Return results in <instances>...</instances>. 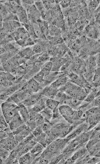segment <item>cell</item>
<instances>
[{"instance_id": "obj_1", "label": "cell", "mask_w": 100, "mask_h": 164, "mask_svg": "<svg viewBox=\"0 0 100 164\" xmlns=\"http://www.w3.org/2000/svg\"><path fill=\"white\" fill-rule=\"evenodd\" d=\"M58 89L71 97L83 101L91 91L90 89L81 87L69 80Z\"/></svg>"}, {"instance_id": "obj_2", "label": "cell", "mask_w": 100, "mask_h": 164, "mask_svg": "<svg viewBox=\"0 0 100 164\" xmlns=\"http://www.w3.org/2000/svg\"><path fill=\"white\" fill-rule=\"evenodd\" d=\"M3 114L8 123L14 117L19 114V106L12 102L6 101L1 105Z\"/></svg>"}, {"instance_id": "obj_3", "label": "cell", "mask_w": 100, "mask_h": 164, "mask_svg": "<svg viewBox=\"0 0 100 164\" xmlns=\"http://www.w3.org/2000/svg\"><path fill=\"white\" fill-rule=\"evenodd\" d=\"M59 108L61 115L64 119L69 123L73 124L75 110L65 105L59 106Z\"/></svg>"}, {"instance_id": "obj_4", "label": "cell", "mask_w": 100, "mask_h": 164, "mask_svg": "<svg viewBox=\"0 0 100 164\" xmlns=\"http://www.w3.org/2000/svg\"><path fill=\"white\" fill-rule=\"evenodd\" d=\"M18 144L15 140L12 132L6 137L1 140L0 147L11 152Z\"/></svg>"}, {"instance_id": "obj_5", "label": "cell", "mask_w": 100, "mask_h": 164, "mask_svg": "<svg viewBox=\"0 0 100 164\" xmlns=\"http://www.w3.org/2000/svg\"><path fill=\"white\" fill-rule=\"evenodd\" d=\"M42 88L40 83L33 78L29 80L20 90H28L33 93L38 92Z\"/></svg>"}, {"instance_id": "obj_6", "label": "cell", "mask_w": 100, "mask_h": 164, "mask_svg": "<svg viewBox=\"0 0 100 164\" xmlns=\"http://www.w3.org/2000/svg\"><path fill=\"white\" fill-rule=\"evenodd\" d=\"M66 75L65 72H62L57 79L50 84V86L53 88L58 89L69 80L68 76Z\"/></svg>"}, {"instance_id": "obj_7", "label": "cell", "mask_w": 100, "mask_h": 164, "mask_svg": "<svg viewBox=\"0 0 100 164\" xmlns=\"http://www.w3.org/2000/svg\"><path fill=\"white\" fill-rule=\"evenodd\" d=\"M83 101L71 97L64 101L59 106L63 105H67L73 109L77 110L79 109Z\"/></svg>"}, {"instance_id": "obj_8", "label": "cell", "mask_w": 100, "mask_h": 164, "mask_svg": "<svg viewBox=\"0 0 100 164\" xmlns=\"http://www.w3.org/2000/svg\"><path fill=\"white\" fill-rule=\"evenodd\" d=\"M25 123L19 114L13 118L8 124L10 129L13 132Z\"/></svg>"}, {"instance_id": "obj_9", "label": "cell", "mask_w": 100, "mask_h": 164, "mask_svg": "<svg viewBox=\"0 0 100 164\" xmlns=\"http://www.w3.org/2000/svg\"><path fill=\"white\" fill-rule=\"evenodd\" d=\"M41 95V92L34 94H32L21 102L27 107H31L36 103Z\"/></svg>"}, {"instance_id": "obj_10", "label": "cell", "mask_w": 100, "mask_h": 164, "mask_svg": "<svg viewBox=\"0 0 100 164\" xmlns=\"http://www.w3.org/2000/svg\"><path fill=\"white\" fill-rule=\"evenodd\" d=\"M45 148L43 145L38 142L34 145L29 151L34 161L40 156Z\"/></svg>"}, {"instance_id": "obj_11", "label": "cell", "mask_w": 100, "mask_h": 164, "mask_svg": "<svg viewBox=\"0 0 100 164\" xmlns=\"http://www.w3.org/2000/svg\"><path fill=\"white\" fill-rule=\"evenodd\" d=\"M59 89L53 88L49 85L44 88L41 93L48 98L54 99Z\"/></svg>"}, {"instance_id": "obj_12", "label": "cell", "mask_w": 100, "mask_h": 164, "mask_svg": "<svg viewBox=\"0 0 100 164\" xmlns=\"http://www.w3.org/2000/svg\"><path fill=\"white\" fill-rule=\"evenodd\" d=\"M17 13L19 21L22 24H26L29 22L26 11L22 6L19 7L17 11Z\"/></svg>"}, {"instance_id": "obj_13", "label": "cell", "mask_w": 100, "mask_h": 164, "mask_svg": "<svg viewBox=\"0 0 100 164\" xmlns=\"http://www.w3.org/2000/svg\"><path fill=\"white\" fill-rule=\"evenodd\" d=\"M18 106L19 107V113L25 123L29 119V113L27 107L21 102Z\"/></svg>"}, {"instance_id": "obj_14", "label": "cell", "mask_w": 100, "mask_h": 164, "mask_svg": "<svg viewBox=\"0 0 100 164\" xmlns=\"http://www.w3.org/2000/svg\"><path fill=\"white\" fill-rule=\"evenodd\" d=\"M40 113L43 117L45 123H50V122L53 117L52 110L46 107Z\"/></svg>"}, {"instance_id": "obj_15", "label": "cell", "mask_w": 100, "mask_h": 164, "mask_svg": "<svg viewBox=\"0 0 100 164\" xmlns=\"http://www.w3.org/2000/svg\"><path fill=\"white\" fill-rule=\"evenodd\" d=\"M37 143V142L33 139L24 145L18 154V158H19L21 156L29 152Z\"/></svg>"}, {"instance_id": "obj_16", "label": "cell", "mask_w": 100, "mask_h": 164, "mask_svg": "<svg viewBox=\"0 0 100 164\" xmlns=\"http://www.w3.org/2000/svg\"><path fill=\"white\" fill-rule=\"evenodd\" d=\"M34 161L29 152L21 156L18 160L19 164H32Z\"/></svg>"}, {"instance_id": "obj_17", "label": "cell", "mask_w": 100, "mask_h": 164, "mask_svg": "<svg viewBox=\"0 0 100 164\" xmlns=\"http://www.w3.org/2000/svg\"><path fill=\"white\" fill-rule=\"evenodd\" d=\"M40 29L43 33L45 36H47L49 34V26L48 23L45 20H42L40 19L37 20Z\"/></svg>"}, {"instance_id": "obj_18", "label": "cell", "mask_w": 100, "mask_h": 164, "mask_svg": "<svg viewBox=\"0 0 100 164\" xmlns=\"http://www.w3.org/2000/svg\"><path fill=\"white\" fill-rule=\"evenodd\" d=\"M36 53L33 51L32 49L28 47L20 51L19 55L21 57L26 59H30V58Z\"/></svg>"}, {"instance_id": "obj_19", "label": "cell", "mask_w": 100, "mask_h": 164, "mask_svg": "<svg viewBox=\"0 0 100 164\" xmlns=\"http://www.w3.org/2000/svg\"><path fill=\"white\" fill-rule=\"evenodd\" d=\"M47 135L43 132L40 135L36 137H34L33 140L46 148L48 145L47 142Z\"/></svg>"}, {"instance_id": "obj_20", "label": "cell", "mask_w": 100, "mask_h": 164, "mask_svg": "<svg viewBox=\"0 0 100 164\" xmlns=\"http://www.w3.org/2000/svg\"><path fill=\"white\" fill-rule=\"evenodd\" d=\"M86 32L90 38L96 39L98 37V32L96 28L94 26H87L86 29Z\"/></svg>"}, {"instance_id": "obj_21", "label": "cell", "mask_w": 100, "mask_h": 164, "mask_svg": "<svg viewBox=\"0 0 100 164\" xmlns=\"http://www.w3.org/2000/svg\"><path fill=\"white\" fill-rule=\"evenodd\" d=\"M23 25L32 39L34 40L38 38L35 33L33 24L32 23H31L29 21V23Z\"/></svg>"}, {"instance_id": "obj_22", "label": "cell", "mask_w": 100, "mask_h": 164, "mask_svg": "<svg viewBox=\"0 0 100 164\" xmlns=\"http://www.w3.org/2000/svg\"><path fill=\"white\" fill-rule=\"evenodd\" d=\"M71 97L64 92L59 91L54 99L59 102L60 105L64 101Z\"/></svg>"}, {"instance_id": "obj_23", "label": "cell", "mask_w": 100, "mask_h": 164, "mask_svg": "<svg viewBox=\"0 0 100 164\" xmlns=\"http://www.w3.org/2000/svg\"><path fill=\"white\" fill-rule=\"evenodd\" d=\"M60 102L54 99L48 98L46 101V106L52 110L59 107Z\"/></svg>"}, {"instance_id": "obj_24", "label": "cell", "mask_w": 100, "mask_h": 164, "mask_svg": "<svg viewBox=\"0 0 100 164\" xmlns=\"http://www.w3.org/2000/svg\"><path fill=\"white\" fill-rule=\"evenodd\" d=\"M61 31L59 28L53 25L49 26V34L52 37H60Z\"/></svg>"}, {"instance_id": "obj_25", "label": "cell", "mask_w": 100, "mask_h": 164, "mask_svg": "<svg viewBox=\"0 0 100 164\" xmlns=\"http://www.w3.org/2000/svg\"><path fill=\"white\" fill-rule=\"evenodd\" d=\"M10 152L7 149L0 147V163H3L4 161L9 156Z\"/></svg>"}, {"instance_id": "obj_26", "label": "cell", "mask_w": 100, "mask_h": 164, "mask_svg": "<svg viewBox=\"0 0 100 164\" xmlns=\"http://www.w3.org/2000/svg\"><path fill=\"white\" fill-rule=\"evenodd\" d=\"M35 33L38 38L45 39L46 37L42 33L39 25L37 23L32 24Z\"/></svg>"}, {"instance_id": "obj_27", "label": "cell", "mask_w": 100, "mask_h": 164, "mask_svg": "<svg viewBox=\"0 0 100 164\" xmlns=\"http://www.w3.org/2000/svg\"><path fill=\"white\" fill-rule=\"evenodd\" d=\"M47 38L52 44L56 45L60 44L62 43L63 39L60 37H52L51 36H48Z\"/></svg>"}, {"instance_id": "obj_28", "label": "cell", "mask_w": 100, "mask_h": 164, "mask_svg": "<svg viewBox=\"0 0 100 164\" xmlns=\"http://www.w3.org/2000/svg\"><path fill=\"white\" fill-rule=\"evenodd\" d=\"M52 125L50 123H45L42 127L43 131L47 135H49L51 133Z\"/></svg>"}, {"instance_id": "obj_29", "label": "cell", "mask_w": 100, "mask_h": 164, "mask_svg": "<svg viewBox=\"0 0 100 164\" xmlns=\"http://www.w3.org/2000/svg\"><path fill=\"white\" fill-rule=\"evenodd\" d=\"M44 48L43 44L39 43L35 45L32 49L36 54H39L43 51Z\"/></svg>"}, {"instance_id": "obj_30", "label": "cell", "mask_w": 100, "mask_h": 164, "mask_svg": "<svg viewBox=\"0 0 100 164\" xmlns=\"http://www.w3.org/2000/svg\"><path fill=\"white\" fill-rule=\"evenodd\" d=\"M1 77L5 78L11 81L15 80L14 77L8 72H1Z\"/></svg>"}, {"instance_id": "obj_31", "label": "cell", "mask_w": 100, "mask_h": 164, "mask_svg": "<svg viewBox=\"0 0 100 164\" xmlns=\"http://www.w3.org/2000/svg\"><path fill=\"white\" fill-rule=\"evenodd\" d=\"M44 74L43 72L40 71L35 75L33 78L39 83H41L44 80Z\"/></svg>"}, {"instance_id": "obj_32", "label": "cell", "mask_w": 100, "mask_h": 164, "mask_svg": "<svg viewBox=\"0 0 100 164\" xmlns=\"http://www.w3.org/2000/svg\"><path fill=\"white\" fill-rule=\"evenodd\" d=\"M34 136L31 132L30 134L25 138L21 141L19 143L23 145H25L30 141L33 140L34 137Z\"/></svg>"}, {"instance_id": "obj_33", "label": "cell", "mask_w": 100, "mask_h": 164, "mask_svg": "<svg viewBox=\"0 0 100 164\" xmlns=\"http://www.w3.org/2000/svg\"><path fill=\"white\" fill-rule=\"evenodd\" d=\"M28 127L32 131L34 130L37 127L35 121L29 119L25 123Z\"/></svg>"}, {"instance_id": "obj_34", "label": "cell", "mask_w": 100, "mask_h": 164, "mask_svg": "<svg viewBox=\"0 0 100 164\" xmlns=\"http://www.w3.org/2000/svg\"><path fill=\"white\" fill-rule=\"evenodd\" d=\"M29 111L30 120L36 121L41 115L40 113L32 111Z\"/></svg>"}, {"instance_id": "obj_35", "label": "cell", "mask_w": 100, "mask_h": 164, "mask_svg": "<svg viewBox=\"0 0 100 164\" xmlns=\"http://www.w3.org/2000/svg\"><path fill=\"white\" fill-rule=\"evenodd\" d=\"M53 66L52 63L50 61L45 62L42 67L41 69H43L46 71H51Z\"/></svg>"}, {"instance_id": "obj_36", "label": "cell", "mask_w": 100, "mask_h": 164, "mask_svg": "<svg viewBox=\"0 0 100 164\" xmlns=\"http://www.w3.org/2000/svg\"><path fill=\"white\" fill-rule=\"evenodd\" d=\"M99 1H90L89 3V8L90 11H93L98 6Z\"/></svg>"}, {"instance_id": "obj_37", "label": "cell", "mask_w": 100, "mask_h": 164, "mask_svg": "<svg viewBox=\"0 0 100 164\" xmlns=\"http://www.w3.org/2000/svg\"><path fill=\"white\" fill-rule=\"evenodd\" d=\"M43 132L42 127L37 126L32 132L35 137H36L40 135Z\"/></svg>"}, {"instance_id": "obj_38", "label": "cell", "mask_w": 100, "mask_h": 164, "mask_svg": "<svg viewBox=\"0 0 100 164\" xmlns=\"http://www.w3.org/2000/svg\"><path fill=\"white\" fill-rule=\"evenodd\" d=\"M49 56L47 54H41L39 56L37 61H39L44 63L49 59Z\"/></svg>"}, {"instance_id": "obj_39", "label": "cell", "mask_w": 100, "mask_h": 164, "mask_svg": "<svg viewBox=\"0 0 100 164\" xmlns=\"http://www.w3.org/2000/svg\"><path fill=\"white\" fill-rule=\"evenodd\" d=\"M36 6L39 11L40 13L42 10L45 9L42 1H37L35 2Z\"/></svg>"}, {"instance_id": "obj_40", "label": "cell", "mask_w": 100, "mask_h": 164, "mask_svg": "<svg viewBox=\"0 0 100 164\" xmlns=\"http://www.w3.org/2000/svg\"><path fill=\"white\" fill-rule=\"evenodd\" d=\"M35 121L37 127L40 126L42 127L45 123L44 119L41 115Z\"/></svg>"}, {"instance_id": "obj_41", "label": "cell", "mask_w": 100, "mask_h": 164, "mask_svg": "<svg viewBox=\"0 0 100 164\" xmlns=\"http://www.w3.org/2000/svg\"><path fill=\"white\" fill-rule=\"evenodd\" d=\"M52 111L53 117L52 119L57 118L61 116L59 111V107L56 108Z\"/></svg>"}, {"instance_id": "obj_42", "label": "cell", "mask_w": 100, "mask_h": 164, "mask_svg": "<svg viewBox=\"0 0 100 164\" xmlns=\"http://www.w3.org/2000/svg\"><path fill=\"white\" fill-rule=\"evenodd\" d=\"M52 1H42L44 6L47 10H48L52 7L51 3Z\"/></svg>"}, {"instance_id": "obj_43", "label": "cell", "mask_w": 100, "mask_h": 164, "mask_svg": "<svg viewBox=\"0 0 100 164\" xmlns=\"http://www.w3.org/2000/svg\"><path fill=\"white\" fill-rule=\"evenodd\" d=\"M71 1L70 0H64L60 1V4L63 8L68 7L71 4Z\"/></svg>"}, {"instance_id": "obj_44", "label": "cell", "mask_w": 100, "mask_h": 164, "mask_svg": "<svg viewBox=\"0 0 100 164\" xmlns=\"http://www.w3.org/2000/svg\"><path fill=\"white\" fill-rule=\"evenodd\" d=\"M100 160V157L96 156L95 157L91 158L87 163H95L99 162Z\"/></svg>"}, {"instance_id": "obj_45", "label": "cell", "mask_w": 100, "mask_h": 164, "mask_svg": "<svg viewBox=\"0 0 100 164\" xmlns=\"http://www.w3.org/2000/svg\"><path fill=\"white\" fill-rule=\"evenodd\" d=\"M9 135V134L5 131L0 130V140L6 137Z\"/></svg>"}, {"instance_id": "obj_46", "label": "cell", "mask_w": 100, "mask_h": 164, "mask_svg": "<svg viewBox=\"0 0 100 164\" xmlns=\"http://www.w3.org/2000/svg\"><path fill=\"white\" fill-rule=\"evenodd\" d=\"M96 20L98 23L100 24V13L97 15L96 18Z\"/></svg>"}, {"instance_id": "obj_47", "label": "cell", "mask_w": 100, "mask_h": 164, "mask_svg": "<svg viewBox=\"0 0 100 164\" xmlns=\"http://www.w3.org/2000/svg\"><path fill=\"white\" fill-rule=\"evenodd\" d=\"M23 2H25V3H26V4H33L34 1H30V0H24L22 1Z\"/></svg>"}, {"instance_id": "obj_48", "label": "cell", "mask_w": 100, "mask_h": 164, "mask_svg": "<svg viewBox=\"0 0 100 164\" xmlns=\"http://www.w3.org/2000/svg\"><path fill=\"white\" fill-rule=\"evenodd\" d=\"M1 54H4L6 51V50L2 47L0 48Z\"/></svg>"}, {"instance_id": "obj_49", "label": "cell", "mask_w": 100, "mask_h": 164, "mask_svg": "<svg viewBox=\"0 0 100 164\" xmlns=\"http://www.w3.org/2000/svg\"><path fill=\"white\" fill-rule=\"evenodd\" d=\"M96 11L97 12H100V5L98 6L97 9H96Z\"/></svg>"}]
</instances>
